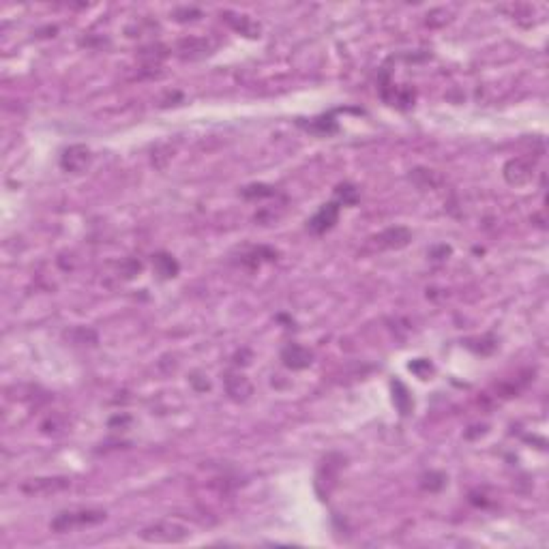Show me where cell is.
<instances>
[{
  "label": "cell",
  "instance_id": "obj_1",
  "mask_svg": "<svg viewBox=\"0 0 549 549\" xmlns=\"http://www.w3.org/2000/svg\"><path fill=\"white\" fill-rule=\"evenodd\" d=\"M104 520H106V513H104V511H90V508H84V511H64V513L56 515L54 522L50 524V528H52L54 532H67V530L82 528V526L101 524Z\"/></svg>",
  "mask_w": 549,
  "mask_h": 549
},
{
  "label": "cell",
  "instance_id": "obj_2",
  "mask_svg": "<svg viewBox=\"0 0 549 549\" xmlns=\"http://www.w3.org/2000/svg\"><path fill=\"white\" fill-rule=\"evenodd\" d=\"M189 536H191V532L187 528L172 524V522H159V524L142 530V539L148 543H180Z\"/></svg>",
  "mask_w": 549,
  "mask_h": 549
},
{
  "label": "cell",
  "instance_id": "obj_3",
  "mask_svg": "<svg viewBox=\"0 0 549 549\" xmlns=\"http://www.w3.org/2000/svg\"><path fill=\"white\" fill-rule=\"evenodd\" d=\"M92 161V155H90V148L84 146V144H73L69 148H64V152L60 155V166L64 172H71V174H80L84 172Z\"/></svg>",
  "mask_w": 549,
  "mask_h": 549
},
{
  "label": "cell",
  "instance_id": "obj_4",
  "mask_svg": "<svg viewBox=\"0 0 549 549\" xmlns=\"http://www.w3.org/2000/svg\"><path fill=\"white\" fill-rule=\"evenodd\" d=\"M337 217H339V204L337 202H329L309 219V230L313 234H325L337 223Z\"/></svg>",
  "mask_w": 549,
  "mask_h": 549
},
{
  "label": "cell",
  "instance_id": "obj_5",
  "mask_svg": "<svg viewBox=\"0 0 549 549\" xmlns=\"http://www.w3.org/2000/svg\"><path fill=\"white\" fill-rule=\"evenodd\" d=\"M67 487H69L67 478H32L22 485V490L30 496H48V494H56Z\"/></svg>",
  "mask_w": 549,
  "mask_h": 549
},
{
  "label": "cell",
  "instance_id": "obj_6",
  "mask_svg": "<svg viewBox=\"0 0 549 549\" xmlns=\"http://www.w3.org/2000/svg\"><path fill=\"white\" fill-rule=\"evenodd\" d=\"M504 178L515 185V187H522L526 183H530L532 178V166L528 164L526 159H511L508 164L504 166Z\"/></svg>",
  "mask_w": 549,
  "mask_h": 549
},
{
  "label": "cell",
  "instance_id": "obj_7",
  "mask_svg": "<svg viewBox=\"0 0 549 549\" xmlns=\"http://www.w3.org/2000/svg\"><path fill=\"white\" fill-rule=\"evenodd\" d=\"M281 361L285 363V367L290 369H305L311 365V352L303 345L290 343L283 352H281Z\"/></svg>",
  "mask_w": 549,
  "mask_h": 549
},
{
  "label": "cell",
  "instance_id": "obj_8",
  "mask_svg": "<svg viewBox=\"0 0 549 549\" xmlns=\"http://www.w3.org/2000/svg\"><path fill=\"white\" fill-rule=\"evenodd\" d=\"M223 382H225V389H228V395H232L236 401H245L253 393V386H251V382L245 376L228 373L223 378Z\"/></svg>",
  "mask_w": 549,
  "mask_h": 549
},
{
  "label": "cell",
  "instance_id": "obj_9",
  "mask_svg": "<svg viewBox=\"0 0 549 549\" xmlns=\"http://www.w3.org/2000/svg\"><path fill=\"white\" fill-rule=\"evenodd\" d=\"M410 238H412V234L406 228H391L378 236V245L386 247V249H399V247H406L410 243Z\"/></svg>",
  "mask_w": 549,
  "mask_h": 549
},
{
  "label": "cell",
  "instance_id": "obj_10",
  "mask_svg": "<svg viewBox=\"0 0 549 549\" xmlns=\"http://www.w3.org/2000/svg\"><path fill=\"white\" fill-rule=\"evenodd\" d=\"M152 266H155V273L161 277V279H170V277H176L178 275V262L174 260L172 255L168 253H157L152 257Z\"/></svg>",
  "mask_w": 549,
  "mask_h": 549
},
{
  "label": "cell",
  "instance_id": "obj_11",
  "mask_svg": "<svg viewBox=\"0 0 549 549\" xmlns=\"http://www.w3.org/2000/svg\"><path fill=\"white\" fill-rule=\"evenodd\" d=\"M393 386H395V389L399 391V393L395 395V404H397V408L401 410V414H408V412H410V408H412V401H410V397H408L406 386H404L401 382H395Z\"/></svg>",
  "mask_w": 549,
  "mask_h": 549
},
{
  "label": "cell",
  "instance_id": "obj_12",
  "mask_svg": "<svg viewBox=\"0 0 549 549\" xmlns=\"http://www.w3.org/2000/svg\"><path fill=\"white\" fill-rule=\"evenodd\" d=\"M337 196L343 200V204H354L359 200V193H357V189H354L352 185H339L337 187Z\"/></svg>",
  "mask_w": 549,
  "mask_h": 549
}]
</instances>
